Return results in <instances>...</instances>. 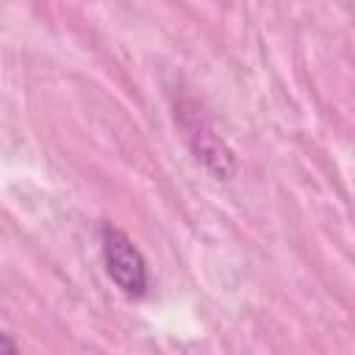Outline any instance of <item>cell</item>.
I'll list each match as a JSON object with an SVG mask.
<instances>
[{"label": "cell", "mask_w": 355, "mask_h": 355, "mask_svg": "<svg viewBox=\"0 0 355 355\" xmlns=\"http://www.w3.org/2000/svg\"><path fill=\"white\" fill-rule=\"evenodd\" d=\"M175 119H178V125L183 130V139L191 147L194 158L202 161L219 180H227L236 172V158H233L230 147L216 136L205 111L194 100H183V103L175 105Z\"/></svg>", "instance_id": "2"}, {"label": "cell", "mask_w": 355, "mask_h": 355, "mask_svg": "<svg viewBox=\"0 0 355 355\" xmlns=\"http://www.w3.org/2000/svg\"><path fill=\"white\" fill-rule=\"evenodd\" d=\"M17 349H19V344L0 327V355H6V352H17Z\"/></svg>", "instance_id": "3"}, {"label": "cell", "mask_w": 355, "mask_h": 355, "mask_svg": "<svg viewBox=\"0 0 355 355\" xmlns=\"http://www.w3.org/2000/svg\"><path fill=\"white\" fill-rule=\"evenodd\" d=\"M100 250H103L105 272L116 283V288L125 297L141 300L147 294L150 275H147V261H144L141 250L133 244V239L114 225H103L100 227Z\"/></svg>", "instance_id": "1"}]
</instances>
